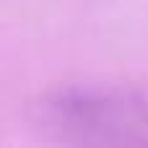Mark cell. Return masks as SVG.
I'll return each instance as SVG.
<instances>
[{
	"mask_svg": "<svg viewBox=\"0 0 148 148\" xmlns=\"http://www.w3.org/2000/svg\"><path fill=\"white\" fill-rule=\"evenodd\" d=\"M42 120L78 143L148 146V99L130 91L65 88L44 99Z\"/></svg>",
	"mask_w": 148,
	"mask_h": 148,
	"instance_id": "cell-1",
	"label": "cell"
}]
</instances>
